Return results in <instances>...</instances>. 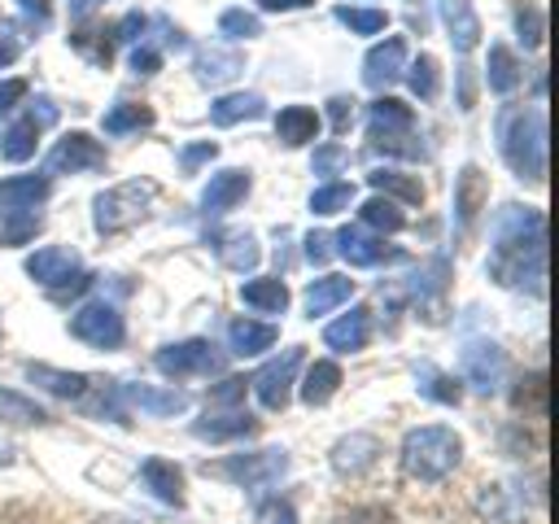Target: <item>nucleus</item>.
I'll use <instances>...</instances> for the list:
<instances>
[{
	"label": "nucleus",
	"mask_w": 559,
	"mask_h": 524,
	"mask_svg": "<svg viewBox=\"0 0 559 524\" xmlns=\"http://www.w3.org/2000/svg\"><path fill=\"white\" fill-rule=\"evenodd\" d=\"M328 114H332V127L345 131L349 118H354V100H349V96H332V100H328Z\"/></svg>",
	"instance_id": "nucleus-56"
},
{
	"label": "nucleus",
	"mask_w": 559,
	"mask_h": 524,
	"mask_svg": "<svg viewBox=\"0 0 559 524\" xmlns=\"http://www.w3.org/2000/svg\"><path fill=\"white\" fill-rule=\"evenodd\" d=\"M275 135H280L288 148H297V144H306V140L319 135V114L306 109V105H288V109L275 114Z\"/></svg>",
	"instance_id": "nucleus-22"
},
{
	"label": "nucleus",
	"mask_w": 559,
	"mask_h": 524,
	"mask_svg": "<svg viewBox=\"0 0 559 524\" xmlns=\"http://www.w3.org/2000/svg\"><path fill=\"white\" fill-rule=\"evenodd\" d=\"M0 415H4V419H17V424H44V419H48L35 402H26V397L13 393V389H0Z\"/></svg>",
	"instance_id": "nucleus-47"
},
{
	"label": "nucleus",
	"mask_w": 559,
	"mask_h": 524,
	"mask_svg": "<svg viewBox=\"0 0 559 524\" xmlns=\"http://www.w3.org/2000/svg\"><path fill=\"white\" fill-rule=\"evenodd\" d=\"M358 214H362L367 227H380V231H402V227H406V214H402L389 196H371V201H362Z\"/></svg>",
	"instance_id": "nucleus-43"
},
{
	"label": "nucleus",
	"mask_w": 559,
	"mask_h": 524,
	"mask_svg": "<svg viewBox=\"0 0 559 524\" xmlns=\"http://www.w3.org/2000/svg\"><path fill=\"white\" fill-rule=\"evenodd\" d=\"M266 13H293V9H306L310 0H258Z\"/></svg>",
	"instance_id": "nucleus-62"
},
{
	"label": "nucleus",
	"mask_w": 559,
	"mask_h": 524,
	"mask_svg": "<svg viewBox=\"0 0 559 524\" xmlns=\"http://www.w3.org/2000/svg\"><path fill=\"white\" fill-rule=\"evenodd\" d=\"M349 293H354V279H349V275L310 279V288H306V314H310V319H314V314H328L332 306L349 301Z\"/></svg>",
	"instance_id": "nucleus-23"
},
{
	"label": "nucleus",
	"mask_w": 559,
	"mask_h": 524,
	"mask_svg": "<svg viewBox=\"0 0 559 524\" xmlns=\"http://www.w3.org/2000/svg\"><path fill=\"white\" fill-rule=\"evenodd\" d=\"M463 376L476 393H498L507 376V354L493 341H467L463 345Z\"/></svg>",
	"instance_id": "nucleus-11"
},
{
	"label": "nucleus",
	"mask_w": 559,
	"mask_h": 524,
	"mask_svg": "<svg viewBox=\"0 0 559 524\" xmlns=\"http://www.w3.org/2000/svg\"><path fill=\"white\" fill-rule=\"evenodd\" d=\"M445 275H450V262L445 258H432L428 266H419L411 275V297L428 310V319H437V297L445 293Z\"/></svg>",
	"instance_id": "nucleus-21"
},
{
	"label": "nucleus",
	"mask_w": 559,
	"mask_h": 524,
	"mask_svg": "<svg viewBox=\"0 0 559 524\" xmlns=\"http://www.w3.org/2000/svg\"><path fill=\"white\" fill-rule=\"evenodd\" d=\"M118 393L140 406L144 415H183L188 410V393L179 389H153V384H118Z\"/></svg>",
	"instance_id": "nucleus-18"
},
{
	"label": "nucleus",
	"mask_w": 559,
	"mask_h": 524,
	"mask_svg": "<svg viewBox=\"0 0 559 524\" xmlns=\"http://www.w3.org/2000/svg\"><path fill=\"white\" fill-rule=\"evenodd\" d=\"M476 92H472V70H459V109H472Z\"/></svg>",
	"instance_id": "nucleus-60"
},
{
	"label": "nucleus",
	"mask_w": 559,
	"mask_h": 524,
	"mask_svg": "<svg viewBox=\"0 0 559 524\" xmlns=\"http://www.w3.org/2000/svg\"><path fill=\"white\" fill-rule=\"evenodd\" d=\"M336 22H345L354 35H380L389 26V17L380 9H349V4L336 9Z\"/></svg>",
	"instance_id": "nucleus-44"
},
{
	"label": "nucleus",
	"mask_w": 559,
	"mask_h": 524,
	"mask_svg": "<svg viewBox=\"0 0 559 524\" xmlns=\"http://www.w3.org/2000/svg\"><path fill=\"white\" fill-rule=\"evenodd\" d=\"M253 428H258L253 415L231 410V415H205V419H197L192 424V437H201V441H231V437H249Z\"/></svg>",
	"instance_id": "nucleus-25"
},
{
	"label": "nucleus",
	"mask_w": 559,
	"mask_h": 524,
	"mask_svg": "<svg viewBox=\"0 0 559 524\" xmlns=\"http://www.w3.org/2000/svg\"><path fill=\"white\" fill-rule=\"evenodd\" d=\"M367 140H371V148H380V153H397V157H428V148L415 140V131H367Z\"/></svg>",
	"instance_id": "nucleus-42"
},
{
	"label": "nucleus",
	"mask_w": 559,
	"mask_h": 524,
	"mask_svg": "<svg viewBox=\"0 0 559 524\" xmlns=\"http://www.w3.org/2000/svg\"><path fill=\"white\" fill-rule=\"evenodd\" d=\"M336 384H341V367L328 362V358H319V362L306 371V380H301V402H306V406H323V402L336 393Z\"/></svg>",
	"instance_id": "nucleus-34"
},
{
	"label": "nucleus",
	"mask_w": 559,
	"mask_h": 524,
	"mask_svg": "<svg viewBox=\"0 0 559 524\" xmlns=\"http://www.w3.org/2000/svg\"><path fill=\"white\" fill-rule=\"evenodd\" d=\"M402 66H406V44L393 35V39L376 44V48L362 57V83H367V87H389V83L402 74Z\"/></svg>",
	"instance_id": "nucleus-16"
},
{
	"label": "nucleus",
	"mask_w": 559,
	"mask_h": 524,
	"mask_svg": "<svg viewBox=\"0 0 559 524\" xmlns=\"http://www.w3.org/2000/svg\"><path fill=\"white\" fill-rule=\"evenodd\" d=\"M336 253L349 262V266H380V262H402L406 253L397 245H384L380 236L362 231V227H341L336 236Z\"/></svg>",
	"instance_id": "nucleus-12"
},
{
	"label": "nucleus",
	"mask_w": 559,
	"mask_h": 524,
	"mask_svg": "<svg viewBox=\"0 0 559 524\" xmlns=\"http://www.w3.org/2000/svg\"><path fill=\"white\" fill-rule=\"evenodd\" d=\"M245 70V61H240V52H231V48H201L197 52V79L201 83H227V79H236Z\"/></svg>",
	"instance_id": "nucleus-29"
},
{
	"label": "nucleus",
	"mask_w": 559,
	"mask_h": 524,
	"mask_svg": "<svg viewBox=\"0 0 559 524\" xmlns=\"http://www.w3.org/2000/svg\"><path fill=\"white\" fill-rule=\"evenodd\" d=\"M148 26V17H140V13H127L122 22H118V35L114 39H140V31Z\"/></svg>",
	"instance_id": "nucleus-59"
},
{
	"label": "nucleus",
	"mask_w": 559,
	"mask_h": 524,
	"mask_svg": "<svg viewBox=\"0 0 559 524\" xmlns=\"http://www.w3.org/2000/svg\"><path fill=\"white\" fill-rule=\"evenodd\" d=\"M218 26H223V35H231V39H253V35H262L258 13H245V9H227V13L218 17Z\"/></svg>",
	"instance_id": "nucleus-48"
},
{
	"label": "nucleus",
	"mask_w": 559,
	"mask_h": 524,
	"mask_svg": "<svg viewBox=\"0 0 559 524\" xmlns=\"http://www.w3.org/2000/svg\"><path fill=\"white\" fill-rule=\"evenodd\" d=\"M441 17H445V26H450L454 48H459V52H472L476 39H480V22H476L472 4H467V0H441Z\"/></svg>",
	"instance_id": "nucleus-27"
},
{
	"label": "nucleus",
	"mask_w": 559,
	"mask_h": 524,
	"mask_svg": "<svg viewBox=\"0 0 559 524\" xmlns=\"http://www.w3.org/2000/svg\"><path fill=\"white\" fill-rule=\"evenodd\" d=\"M520 384H528V389H515V397H511V402H515V406H524V402L533 397V406H537V410H546V380H542V371H533V376H528V380H520Z\"/></svg>",
	"instance_id": "nucleus-53"
},
{
	"label": "nucleus",
	"mask_w": 559,
	"mask_h": 524,
	"mask_svg": "<svg viewBox=\"0 0 559 524\" xmlns=\"http://www.w3.org/2000/svg\"><path fill=\"white\" fill-rule=\"evenodd\" d=\"M153 367L162 376H210V371H223V354L210 341L192 336V341H179V345H162L153 354Z\"/></svg>",
	"instance_id": "nucleus-7"
},
{
	"label": "nucleus",
	"mask_w": 559,
	"mask_h": 524,
	"mask_svg": "<svg viewBox=\"0 0 559 524\" xmlns=\"http://www.w3.org/2000/svg\"><path fill=\"white\" fill-rule=\"evenodd\" d=\"M415 384H419L424 397H432V402H441V406H459V397H463V389L454 384V376H445V371H437V367H419V371H415Z\"/></svg>",
	"instance_id": "nucleus-38"
},
{
	"label": "nucleus",
	"mask_w": 559,
	"mask_h": 524,
	"mask_svg": "<svg viewBox=\"0 0 559 524\" xmlns=\"http://www.w3.org/2000/svg\"><path fill=\"white\" fill-rule=\"evenodd\" d=\"M406 83H411V92H415V96L432 100V96L441 92V70H437V57L419 52V57L411 61V70H406Z\"/></svg>",
	"instance_id": "nucleus-41"
},
{
	"label": "nucleus",
	"mask_w": 559,
	"mask_h": 524,
	"mask_svg": "<svg viewBox=\"0 0 559 524\" xmlns=\"http://www.w3.org/2000/svg\"><path fill=\"white\" fill-rule=\"evenodd\" d=\"M70 44H74V52H83L92 66H109V57H114V39H109V31H100V26H83V31H74L70 35Z\"/></svg>",
	"instance_id": "nucleus-39"
},
{
	"label": "nucleus",
	"mask_w": 559,
	"mask_h": 524,
	"mask_svg": "<svg viewBox=\"0 0 559 524\" xmlns=\"http://www.w3.org/2000/svg\"><path fill=\"white\" fill-rule=\"evenodd\" d=\"M367 336H371V310H367V306H354L349 314H341L336 323H328V327H323L328 349H341V354L362 349V345H367Z\"/></svg>",
	"instance_id": "nucleus-17"
},
{
	"label": "nucleus",
	"mask_w": 559,
	"mask_h": 524,
	"mask_svg": "<svg viewBox=\"0 0 559 524\" xmlns=\"http://www.w3.org/2000/svg\"><path fill=\"white\" fill-rule=\"evenodd\" d=\"M96 4H100V0H70V17H87Z\"/></svg>",
	"instance_id": "nucleus-64"
},
{
	"label": "nucleus",
	"mask_w": 559,
	"mask_h": 524,
	"mask_svg": "<svg viewBox=\"0 0 559 524\" xmlns=\"http://www.w3.org/2000/svg\"><path fill=\"white\" fill-rule=\"evenodd\" d=\"M218 258L231 271H253L258 258H262V249H258V240L249 231H227V236H218Z\"/></svg>",
	"instance_id": "nucleus-32"
},
{
	"label": "nucleus",
	"mask_w": 559,
	"mask_h": 524,
	"mask_svg": "<svg viewBox=\"0 0 559 524\" xmlns=\"http://www.w3.org/2000/svg\"><path fill=\"white\" fill-rule=\"evenodd\" d=\"M39 231V214L0 205V245H26Z\"/></svg>",
	"instance_id": "nucleus-40"
},
{
	"label": "nucleus",
	"mask_w": 559,
	"mask_h": 524,
	"mask_svg": "<svg viewBox=\"0 0 559 524\" xmlns=\"http://www.w3.org/2000/svg\"><path fill=\"white\" fill-rule=\"evenodd\" d=\"M266 114V100L258 92H227L210 105V118L214 127H231V122H245V118H262Z\"/></svg>",
	"instance_id": "nucleus-20"
},
{
	"label": "nucleus",
	"mask_w": 559,
	"mask_h": 524,
	"mask_svg": "<svg viewBox=\"0 0 559 524\" xmlns=\"http://www.w3.org/2000/svg\"><path fill=\"white\" fill-rule=\"evenodd\" d=\"M332 524H397V520H393L389 507H349V511H341Z\"/></svg>",
	"instance_id": "nucleus-49"
},
{
	"label": "nucleus",
	"mask_w": 559,
	"mask_h": 524,
	"mask_svg": "<svg viewBox=\"0 0 559 524\" xmlns=\"http://www.w3.org/2000/svg\"><path fill=\"white\" fill-rule=\"evenodd\" d=\"M411 127H415L411 105H402V100H393V96H380V100L371 105L367 131H411Z\"/></svg>",
	"instance_id": "nucleus-35"
},
{
	"label": "nucleus",
	"mask_w": 559,
	"mask_h": 524,
	"mask_svg": "<svg viewBox=\"0 0 559 524\" xmlns=\"http://www.w3.org/2000/svg\"><path fill=\"white\" fill-rule=\"evenodd\" d=\"M459 454H463V441L454 428H441V424H428V428H411L406 441H402V467L406 476L415 480H445L454 467H459Z\"/></svg>",
	"instance_id": "nucleus-3"
},
{
	"label": "nucleus",
	"mask_w": 559,
	"mask_h": 524,
	"mask_svg": "<svg viewBox=\"0 0 559 524\" xmlns=\"http://www.w3.org/2000/svg\"><path fill=\"white\" fill-rule=\"evenodd\" d=\"M153 196H157V188H153L148 179H131V183H118V188L100 192V196L92 201V223H96V231L114 236V231L135 227V223L148 214V201H153Z\"/></svg>",
	"instance_id": "nucleus-4"
},
{
	"label": "nucleus",
	"mask_w": 559,
	"mask_h": 524,
	"mask_svg": "<svg viewBox=\"0 0 559 524\" xmlns=\"http://www.w3.org/2000/svg\"><path fill=\"white\" fill-rule=\"evenodd\" d=\"M214 153H218V144H214V140H201V144H188V148L179 153V166H183V175H192V170H197L201 162H210Z\"/></svg>",
	"instance_id": "nucleus-50"
},
{
	"label": "nucleus",
	"mask_w": 559,
	"mask_h": 524,
	"mask_svg": "<svg viewBox=\"0 0 559 524\" xmlns=\"http://www.w3.org/2000/svg\"><path fill=\"white\" fill-rule=\"evenodd\" d=\"M140 476H144V485L162 498V502H183V476H179V467L175 463H166V458H144L140 463Z\"/></svg>",
	"instance_id": "nucleus-28"
},
{
	"label": "nucleus",
	"mask_w": 559,
	"mask_h": 524,
	"mask_svg": "<svg viewBox=\"0 0 559 524\" xmlns=\"http://www.w3.org/2000/svg\"><path fill=\"white\" fill-rule=\"evenodd\" d=\"M485 201H489V179H485L480 166L467 162V166L459 170V179H454V218H459V231H472V227H476Z\"/></svg>",
	"instance_id": "nucleus-13"
},
{
	"label": "nucleus",
	"mask_w": 559,
	"mask_h": 524,
	"mask_svg": "<svg viewBox=\"0 0 559 524\" xmlns=\"http://www.w3.org/2000/svg\"><path fill=\"white\" fill-rule=\"evenodd\" d=\"M275 336H280V332H275L271 323H253V319H231V327H227L231 354H240V358H253V354L271 349Z\"/></svg>",
	"instance_id": "nucleus-24"
},
{
	"label": "nucleus",
	"mask_w": 559,
	"mask_h": 524,
	"mask_svg": "<svg viewBox=\"0 0 559 524\" xmlns=\"http://www.w3.org/2000/svg\"><path fill=\"white\" fill-rule=\"evenodd\" d=\"M249 183H253V179H249V170H240V166L210 175V183H205V192H201L205 214H223V210L240 205V201L249 196Z\"/></svg>",
	"instance_id": "nucleus-14"
},
{
	"label": "nucleus",
	"mask_w": 559,
	"mask_h": 524,
	"mask_svg": "<svg viewBox=\"0 0 559 524\" xmlns=\"http://www.w3.org/2000/svg\"><path fill=\"white\" fill-rule=\"evenodd\" d=\"M367 183H371L380 196H397V201H406V205H424V183L411 179V175H402V170H371Z\"/></svg>",
	"instance_id": "nucleus-31"
},
{
	"label": "nucleus",
	"mask_w": 559,
	"mask_h": 524,
	"mask_svg": "<svg viewBox=\"0 0 559 524\" xmlns=\"http://www.w3.org/2000/svg\"><path fill=\"white\" fill-rule=\"evenodd\" d=\"M349 162V153L341 148V144H323L319 153H314V175H332V170H341Z\"/></svg>",
	"instance_id": "nucleus-51"
},
{
	"label": "nucleus",
	"mask_w": 559,
	"mask_h": 524,
	"mask_svg": "<svg viewBox=\"0 0 559 524\" xmlns=\"http://www.w3.org/2000/svg\"><path fill=\"white\" fill-rule=\"evenodd\" d=\"M240 297H245V306H253V310H262V314H284V310H288V288H284V279H249V284L240 288Z\"/></svg>",
	"instance_id": "nucleus-33"
},
{
	"label": "nucleus",
	"mask_w": 559,
	"mask_h": 524,
	"mask_svg": "<svg viewBox=\"0 0 559 524\" xmlns=\"http://www.w3.org/2000/svg\"><path fill=\"white\" fill-rule=\"evenodd\" d=\"M70 336H79L83 345H96V349H118L127 327L109 301H87L83 310L70 314Z\"/></svg>",
	"instance_id": "nucleus-8"
},
{
	"label": "nucleus",
	"mask_w": 559,
	"mask_h": 524,
	"mask_svg": "<svg viewBox=\"0 0 559 524\" xmlns=\"http://www.w3.org/2000/svg\"><path fill=\"white\" fill-rule=\"evenodd\" d=\"M240 397H245V380H240V376H227L223 384L210 389V406H231V402H240Z\"/></svg>",
	"instance_id": "nucleus-52"
},
{
	"label": "nucleus",
	"mask_w": 559,
	"mask_h": 524,
	"mask_svg": "<svg viewBox=\"0 0 559 524\" xmlns=\"http://www.w3.org/2000/svg\"><path fill=\"white\" fill-rule=\"evenodd\" d=\"M48 196V179L44 175H9L0 179V205L9 210H35Z\"/></svg>",
	"instance_id": "nucleus-26"
},
{
	"label": "nucleus",
	"mask_w": 559,
	"mask_h": 524,
	"mask_svg": "<svg viewBox=\"0 0 559 524\" xmlns=\"http://www.w3.org/2000/svg\"><path fill=\"white\" fill-rule=\"evenodd\" d=\"M258 515H262V524H297V515H293V507L284 498L280 502H262Z\"/></svg>",
	"instance_id": "nucleus-55"
},
{
	"label": "nucleus",
	"mask_w": 559,
	"mask_h": 524,
	"mask_svg": "<svg viewBox=\"0 0 559 524\" xmlns=\"http://www.w3.org/2000/svg\"><path fill=\"white\" fill-rule=\"evenodd\" d=\"M13 57H17V44H13L9 35H0V66H9Z\"/></svg>",
	"instance_id": "nucleus-63"
},
{
	"label": "nucleus",
	"mask_w": 559,
	"mask_h": 524,
	"mask_svg": "<svg viewBox=\"0 0 559 524\" xmlns=\"http://www.w3.org/2000/svg\"><path fill=\"white\" fill-rule=\"evenodd\" d=\"M376 458H380V441L371 432H349L332 445V467L341 476H362L367 467H376Z\"/></svg>",
	"instance_id": "nucleus-15"
},
{
	"label": "nucleus",
	"mask_w": 559,
	"mask_h": 524,
	"mask_svg": "<svg viewBox=\"0 0 559 524\" xmlns=\"http://www.w3.org/2000/svg\"><path fill=\"white\" fill-rule=\"evenodd\" d=\"M48 175H79V170H105V144L92 140L87 131H70L52 144L48 153Z\"/></svg>",
	"instance_id": "nucleus-9"
},
{
	"label": "nucleus",
	"mask_w": 559,
	"mask_h": 524,
	"mask_svg": "<svg viewBox=\"0 0 559 524\" xmlns=\"http://www.w3.org/2000/svg\"><path fill=\"white\" fill-rule=\"evenodd\" d=\"M498 148H502V162L528 179V183H542L546 179V114L542 109H502L498 114Z\"/></svg>",
	"instance_id": "nucleus-2"
},
{
	"label": "nucleus",
	"mask_w": 559,
	"mask_h": 524,
	"mask_svg": "<svg viewBox=\"0 0 559 524\" xmlns=\"http://www.w3.org/2000/svg\"><path fill=\"white\" fill-rule=\"evenodd\" d=\"M26 275L39 279L44 288H52V297H66V293H83L92 284L87 271H79V253L66 249V245H48L39 253L26 258Z\"/></svg>",
	"instance_id": "nucleus-5"
},
{
	"label": "nucleus",
	"mask_w": 559,
	"mask_h": 524,
	"mask_svg": "<svg viewBox=\"0 0 559 524\" xmlns=\"http://www.w3.org/2000/svg\"><path fill=\"white\" fill-rule=\"evenodd\" d=\"M301 367V345H288L280 358H271L258 376H253V393L266 410H284L288 397H293V376Z\"/></svg>",
	"instance_id": "nucleus-10"
},
{
	"label": "nucleus",
	"mask_w": 559,
	"mask_h": 524,
	"mask_svg": "<svg viewBox=\"0 0 559 524\" xmlns=\"http://www.w3.org/2000/svg\"><path fill=\"white\" fill-rule=\"evenodd\" d=\"M100 127H105L109 135H127V131L153 127V109H148V105H131V100H122V105H114V109L100 118Z\"/></svg>",
	"instance_id": "nucleus-37"
},
{
	"label": "nucleus",
	"mask_w": 559,
	"mask_h": 524,
	"mask_svg": "<svg viewBox=\"0 0 559 524\" xmlns=\"http://www.w3.org/2000/svg\"><path fill=\"white\" fill-rule=\"evenodd\" d=\"M489 279L502 288H533L546 293V214L533 205H502L493 214V249H489Z\"/></svg>",
	"instance_id": "nucleus-1"
},
{
	"label": "nucleus",
	"mask_w": 559,
	"mask_h": 524,
	"mask_svg": "<svg viewBox=\"0 0 559 524\" xmlns=\"http://www.w3.org/2000/svg\"><path fill=\"white\" fill-rule=\"evenodd\" d=\"M349 201H354V183H323V188H314L310 210L314 214H336V210H349Z\"/></svg>",
	"instance_id": "nucleus-46"
},
{
	"label": "nucleus",
	"mask_w": 559,
	"mask_h": 524,
	"mask_svg": "<svg viewBox=\"0 0 559 524\" xmlns=\"http://www.w3.org/2000/svg\"><path fill=\"white\" fill-rule=\"evenodd\" d=\"M328 253H332V236L310 231V236H306V258H310V262H328Z\"/></svg>",
	"instance_id": "nucleus-58"
},
{
	"label": "nucleus",
	"mask_w": 559,
	"mask_h": 524,
	"mask_svg": "<svg viewBox=\"0 0 559 524\" xmlns=\"http://www.w3.org/2000/svg\"><path fill=\"white\" fill-rule=\"evenodd\" d=\"M489 74V92H498V96H507V92H515L520 87V61H515V52L507 48V44H493L489 48V66H485Z\"/></svg>",
	"instance_id": "nucleus-30"
},
{
	"label": "nucleus",
	"mask_w": 559,
	"mask_h": 524,
	"mask_svg": "<svg viewBox=\"0 0 559 524\" xmlns=\"http://www.w3.org/2000/svg\"><path fill=\"white\" fill-rule=\"evenodd\" d=\"M26 380L39 384V389H48V393H57V397H83L87 384H92V376H83V371H57L48 362H26Z\"/></svg>",
	"instance_id": "nucleus-19"
},
{
	"label": "nucleus",
	"mask_w": 559,
	"mask_h": 524,
	"mask_svg": "<svg viewBox=\"0 0 559 524\" xmlns=\"http://www.w3.org/2000/svg\"><path fill=\"white\" fill-rule=\"evenodd\" d=\"M17 9H22V17H35L39 26L48 22V0H17Z\"/></svg>",
	"instance_id": "nucleus-61"
},
{
	"label": "nucleus",
	"mask_w": 559,
	"mask_h": 524,
	"mask_svg": "<svg viewBox=\"0 0 559 524\" xmlns=\"http://www.w3.org/2000/svg\"><path fill=\"white\" fill-rule=\"evenodd\" d=\"M157 66H162V52H157L153 44H135V48H131V70H135V74H153Z\"/></svg>",
	"instance_id": "nucleus-54"
},
{
	"label": "nucleus",
	"mask_w": 559,
	"mask_h": 524,
	"mask_svg": "<svg viewBox=\"0 0 559 524\" xmlns=\"http://www.w3.org/2000/svg\"><path fill=\"white\" fill-rule=\"evenodd\" d=\"M22 96H26V79H4L0 83V114H9Z\"/></svg>",
	"instance_id": "nucleus-57"
},
{
	"label": "nucleus",
	"mask_w": 559,
	"mask_h": 524,
	"mask_svg": "<svg viewBox=\"0 0 559 524\" xmlns=\"http://www.w3.org/2000/svg\"><path fill=\"white\" fill-rule=\"evenodd\" d=\"M35 144H39V122L26 114V118H17V122L4 131V144H0V153H4L9 162H26V157L35 153Z\"/></svg>",
	"instance_id": "nucleus-36"
},
{
	"label": "nucleus",
	"mask_w": 559,
	"mask_h": 524,
	"mask_svg": "<svg viewBox=\"0 0 559 524\" xmlns=\"http://www.w3.org/2000/svg\"><path fill=\"white\" fill-rule=\"evenodd\" d=\"M210 476H223L231 485H245V489H258V485H271L288 472V454L284 450H253V454H231L223 463H205Z\"/></svg>",
	"instance_id": "nucleus-6"
},
{
	"label": "nucleus",
	"mask_w": 559,
	"mask_h": 524,
	"mask_svg": "<svg viewBox=\"0 0 559 524\" xmlns=\"http://www.w3.org/2000/svg\"><path fill=\"white\" fill-rule=\"evenodd\" d=\"M515 31H520L524 48H537V44H542V35H546V17H542V9H537L533 0H520V4H515Z\"/></svg>",
	"instance_id": "nucleus-45"
}]
</instances>
